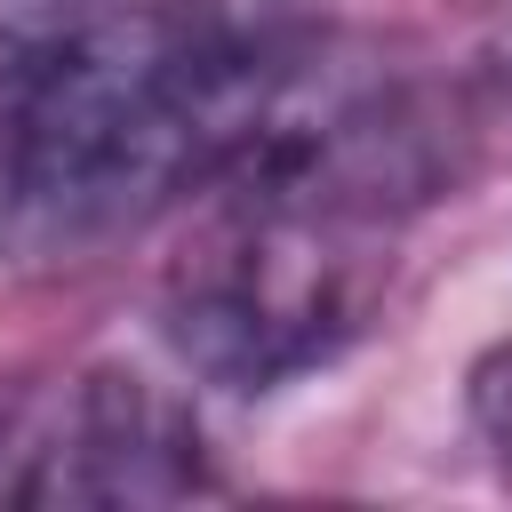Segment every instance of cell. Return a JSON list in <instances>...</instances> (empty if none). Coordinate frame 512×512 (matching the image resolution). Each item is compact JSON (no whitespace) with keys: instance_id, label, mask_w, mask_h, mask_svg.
Returning <instances> with one entry per match:
<instances>
[{"instance_id":"obj_1","label":"cell","mask_w":512,"mask_h":512,"mask_svg":"<svg viewBox=\"0 0 512 512\" xmlns=\"http://www.w3.org/2000/svg\"><path fill=\"white\" fill-rule=\"evenodd\" d=\"M304 56L224 0H96L0 56V248L88 264L208 192Z\"/></svg>"},{"instance_id":"obj_2","label":"cell","mask_w":512,"mask_h":512,"mask_svg":"<svg viewBox=\"0 0 512 512\" xmlns=\"http://www.w3.org/2000/svg\"><path fill=\"white\" fill-rule=\"evenodd\" d=\"M376 216L280 176L224 168L192 248L168 264V344L224 392H280L328 368L376 304Z\"/></svg>"},{"instance_id":"obj_3","label":"cell","mask_w":512,"mask_h":512,"mask_svg":"<svg viewBox=\"0 0 512 512\" xmlns=\"http://www.w3.org/2000/svg\"><path fill=\"white\" fill-rule=\"evenodd\" d=\"M200 488H216L200 424L136 368H88L64 400L16 416V504H176Z\"/></svg>"},{"instance_id":"obj_4","label":"cell","mask_w":512,"mask_h":512,"mask_svg":"<svg viewBox=\"0 0 512 512\" xmlns=\"http://www.w3.org/2000/svg\"><path fill=\"white\" fill-rule=\"evenodd\" d=\"M472 424H480L496 472L512 480V344H496V352L472 368Z\"/></svg>"}]
</instances>
